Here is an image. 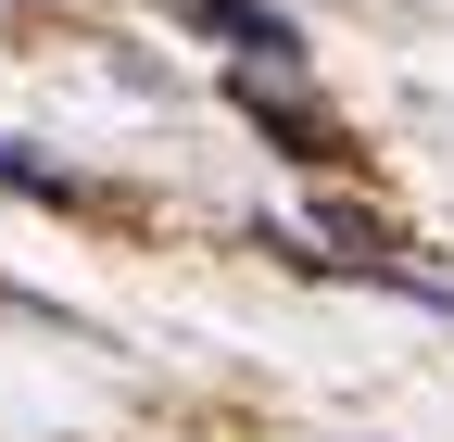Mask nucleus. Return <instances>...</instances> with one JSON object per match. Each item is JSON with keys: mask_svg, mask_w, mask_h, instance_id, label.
<instances>
[{"mask_svg": "<svg viewBox=\"0 0 454 442\" xmlns=\"http://www.w3.org/2000/svg\"><path fill=\"white\" fill-rule=\"evenodd\" d=\"M227 101H240V114H253L278 152H291V164H316V178H328V164H354V139H340L316 101H291V89H278V64H240V89H227Z\"/></svg>", "mask_w": 454, "mask_h": 442, "instance_id": "nucleus-1", "label": "nucleus"}, {"mask_svg": "<svg viewBox=\"0 0 454 442\" xmlns=\"http://www.w3.org/2000/svg\"><path fill=\"white\" fill-rule=\"evenodd\" d=\"M190 26H202V38H240L253 64H278V76L303 64V26H291V13H265V0H190Z\"/></svg>", "mask_w": 454, "mask_h": 442, "instance_id": "nucleus-2", "label": "nucleus"}, {"mask_svg": "<svg viewBox=\"0 0 454 442\" xmlns=\"http://www.w3.org/2000/svg\"><path fill=\"white\" fill-rule=\"evenodd\" d=\"M0 190H38V202H89V190L64 178V164H38L26 139H0Z\"/></svg>", "mask_w": 454, "mask_h": 442, "instance_id": "nucleus-3", "label": "nucleus"}]
</instances>
